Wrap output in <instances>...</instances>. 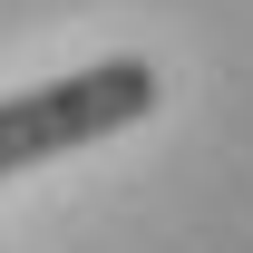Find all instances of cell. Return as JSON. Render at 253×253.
Instances as JSON below:
<instances>
[{"instance_id": "obj_1", "label": "cell", "mask_w": 253, "mask_h": 253, "mask_svg": "<svg viewBox=\"0 0 253 253\" xmlns=\"http://www.w3.org/2000/svg\"><path fill=\"white\" fill-rule=\"evenodd\" d=\"M156 107V68L146 59H97L78 78H49V88L0 97V185L30 175L39 156H68V146H97Z\"/></svg>"}]
</instances>
